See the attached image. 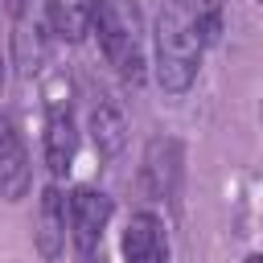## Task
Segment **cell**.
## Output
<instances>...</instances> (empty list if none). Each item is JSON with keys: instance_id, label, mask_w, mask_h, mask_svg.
Instances as JSON below:
<instances>
[{"instance_id": "6da1fadb", "label": "cell", "mask_w": 263, "mask_h": 263, "mask_svg": "<svg viewBox=\"0 0 263 263\" xmlns=\"http://www.w3.org/2000/svg\"><path fill=\"white\" fill-rule=\"evenodd\" d=\"M90 29L99 37V49L103 58L132 82L144 78V53H140V41H144V16H140V4L136 0H99L95 4V16H90Z\"/></svg>"}, {"instance_id": "7a4b0ae2", "label": "cell", "mask_w": 263, "mask_h": 263, "mask_svg": "<svg viewBox=\"0 0 263 263\" xmlns=\"http://www.w3.org/2000/svg\"><path fill=\"white\" fill-rule=\"evenodd\" d=\"M201 37L197 29L181 16L177 4H164L160 8V21H156V82L160 90L168 95H181L193 86L197 78V66H201Z\"/></svg>"}, {"instance_id": "3957f363", "label": "cell", "mask_w": 263, "mask_h": 263, "mask_svg": "<svg viewBox=\"0 0 263 263\" xmlns=\"http://www.w3.org/2000/svg\"><path fill=\"white\" fill-rule=\"evenodd\" d=\"M111 210H115L111 197L99 193V189H90V185H78L66 197V226H70V238H74V247H78L82 259H90L99 251L103 230L111 222Z\"/></svg>"}, {"instance_id": "277c9868", "label": "cell", "mask_w": 263, "mask_h": 263, "mask_svg": "<svg viewBox=\"0 0 263 263\" xmlns=\"http://www.w3.org/2000/svg\"><path fill=\"white\" fill-rule=\"evenodd\" d=\"M177 181H181V144L177 140H152L144 152V164H140V189L152 201H160V197L177 193Z\"/></svg>"}, {"instance_id": "5b68a950", "label": "cell", "mask_w": 263, "mask_h": 263, "mask_svg": "<svg viewBox=\"0 0 263 263\" xmlns=\"http://www.w3.org/2000/svg\"><path fill=\"white\" fill-rule=\"evenodd\" d=\"M119 251L127 263H168V247H164V226L156 214L140 210L132 214L123 238H119Z\"/></svg>"}, {"instance_id": "8992f818", "label": "cell", "mask_w": 263, "mask_h": 263, "mask_svg": "<svg viewBox=\"0 0 263 263\" xmlns=\"http://www.w3.org/2000/svg\"><path fill=\"white\" fill-rule=\"evenodd\" d=\"M29 152H25V140L16 136V127L8 119H0V197L4 201H21L29 193Z\"/></svg>"}, {"instance_id": "52a82bcc", "label": "cell", "mask_w": 263, "mask_h": 263, "mask_svg": "<svg viewBox=\"0 0 263 263\" xmlns=\"http://www.w3.org/2000/svg\"><path fill=\"white\" fill-rule=\"evenodd\" d=\"M16 16V53L21 62H41L49 37H53V21H49V0H21Z\"/></svg>"}, {"instance_id": "ba28073f", "label": "cell", "mask_w": 263, "mask_h": 263, "mask_svg": "<svg viewBox=\"0 0 263 263\" xmlns=\"http://www.w3.org/2000/svg\"><path fill=\"white\" fill-rule=\"evenodd\" d=\"M66 234H70V226H66V197L49 185V189L41 193V205H37V230H33L37 255L53 263V259L66 251Z\"/></svg>"}, {"instance_id": "9c48e42d", "label": "cell", "mask_w": 263, "mask_h": 263, "mask_svg": "<svg viewBox=\"0 0 263 263\" xmlns=\"http://www.w3.org/2000/svg\"><path fill=\"white\" fill-rule=\"evenodd\" d=\"M78 156V127H74V115L66 107H53L49 119H45V164L53 177H66L70 164Z\"/></svg>"}, {"instance_id": "30bf717a", "label": "cell", "mask_w": 263, "mask_h": 263, "mask_svg": "<svg viewBox=\"0 0 263 263\" xmlns=\"http://www.w3.org/2000/svg\"><path fill=\"white\" fill-rule=\"evenodd\" d=\"M90 140H95V152L103 160H111V156L123 152V144H127V119H123V111L115 103H99L90 111Z\"/></svg>"}, {"instance_id": "8fae6325", "label": "cell", "mask_w": 263, "mask_h": 263, "mask_svg": "<svg viewBox=\"0 0 263 263\" xmlns=\"http://www.w3.org/2000/svg\"><path fill=\"white\" fill-rule=\"evenodd\" d=\"M90 16H95L90 0H49L53 37H62V41H82L90 33Z\"/></svg>"}, {"instance_id": "7c38bea8", "label": "cell", "mask_w": 263, "mask_h": 263, "mask_svg": "<svg viewBox=\"0 0 263 263\" xmlns=\"http://www.w3.org/2000/svg\"><path fill=\"white\" fill-rule=\"evenodd\" d=\"M181 8V16L197 29L201 45H214L218 33H222V0H168Z\"/></svg>"}, {"instance_id": "4fadbf2b", "label": "cell", "mask_w": 263, "mask_h": 263, "mask_svg": "<svg viewBox=\"0 0 263 263\" xmlns=\"http://www.w3.org/2000/svg\"><path fill=\"white\" fill-rule=\"evenodd\" d=\"M242 263H263V255H247V259H242Z\"/></svg>"}, {"instance_id": "5bb4252c", "label": "cell", "mask_w": 263, "mask_h": 263, "mask_svg": "<svg viewBox=\"0 0 263 263\" xmlns=\"http://www.w3.org/2000/svg\"><path fill=\"white\" fill-rule=\"evenodd\" d=\"M0 90H4V58H0Z\"/></svg>"}, {"instance_id": "9a60e30c", "label": "cell", "mask_w": 263, "mask_h": 263, "mask_svg": "<svg viewBox=\"0 0 263 263\" xmlns=\"http://www.w3.org/2000/svg\"><path fill=\"white\" fill-rule=\"evenodd\" d=\"M86 263H103V259H95V255H90V259H86Z\"/></svg>"}, {"instance_id": "2e32d148", "label": "cell", "mask_w": 263, "mask_h": 263, "mask_svg": "<svg viewBox=\"0 0 263 263\" xmlns=\"http://www.w3.org/2000/svg\"><path fill=\"white\" fill-rule=\"evenodd\" d=\"M259 4H263V0H259Z\"/></svg>"}]
</instances>
